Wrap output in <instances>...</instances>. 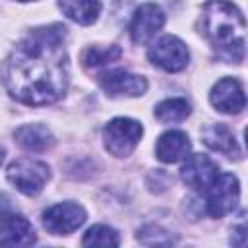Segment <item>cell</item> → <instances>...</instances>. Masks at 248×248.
<instances>
[{
	"instance_id": "12",
	"label": "cell",
	"mask_w": 248,
	"mask_h": 248,
	"mask_svg": "<svg viewBox=\"0 0 248 248\" xmlns=\"http://www.w3.org/2000/svg\"><path fill=\"white\" fill-rule=\"evenodd\" d=\"M35 242L31 223L16 213H6L0 219V244L2 246H29Z\"/></svg>"
},
{
	"instance_id": "4",
	"label": "cell",
	"mask_w": 248,
	"mask_h": 248,
	"mask_svg": "<svg viewBox=\"0 0 248 248\" xmlns=\"http://www.w3.org/2000/svg\"><path fill=\"white\" fill-rule=\"evenodd\" d=\"M141 134H143V128L138 120L114 118L103 130L105 147L116 157H126L136 149V145L141 140Z\"/></svg>"
},
{
	"instance_id": "18",
	"label": "cell",
	"mask_w": 248,
	"mask_h": 248,
	"mask_svg": "<svg viewBox=\"0 0 248 248\" xmlns=\"http://www.w3.org/2000/svg\"><path fill=\"white\" fill-rule=\"evenodd\" d=\"M83 246H118V232L108 225H93L81 238Z\"/></svg>"
},
{
	"instance_id": "20",
	"label": "cell",
	"mask_w": 248,
	"mask_h": 248,
	"mask_svg": "<svg viewBox=\"0 0 248 248\" xmlns=\"http://www.w3.org/2000/svg\"><path fill=\"white\" fill-rule=\"evenodd\" d=\"M141 231L147 232V234H151V240H147L145 244H170V242H172L170 234H169L167 231H163L161 227L149 225V227H145V229H141Z\"/></svg>"
},
{
	"instance_id": "2",
	"label": "cell",
	"mask_w": 248,
	"mask_h": 248,
	"mask_svg": "<svg viewBox=\"0 0 248 248\" xmlns=\"http://www.w3.org/2000/svg\"><path fill=\"white\" fill-rule=\"evenodd\" d=\"M203 33L221 56L240 62L244 58L246 23L240 10L229 0H207L202 16Z\"/></svg>"
},
{
	"instance_id": "8",
	"label": "cell",
	"mask_w": 248,
	"mask_h": 248,
	"mask_svg": "<svg viewBox=\"0 0 248 248\" xmlns=\"http://www.w3.org/2000/svg\"><path fill=\"white\" fill-rule=\"evenodd\" d=\"M180 174H182V180L186 182V186H190L196 192H203L217 178L219 165L211 157L196 153V155L186 157V163L182 165Z\"/></svg>"
},
{
	"instance_id": "15",
	"label": "cell",
	"mask_w": 248,
	"mask_h": 248,
	"mask_svg": "<svg viewBox=\"0 0 248 248\" xmlns=\"http://www.w3.org/2000/svg\"><path fill=\"white\" fill-rule=\"evenodd\" d=\"M202 136H203V143L209 149L219 151L227 157H236V159L240 157V149L234 140V134L225 124H209L203 128Z\"/></svg>"
},
{
	"instance_id": "16",
	"label": "cell",
	"mask_w": 248,
	"mask_h": 248,
	"mask_svg": "<svg viewBox=\"0 0 248 248\" xmlns=\"http://www.w3.org/2000/svg\"><path fill=\"white\" fill-rule=\"evenodd\" d=\"M58 6L64 16L74 19L79 25H91L101 14L99 0H58Z\"/></svg>"
},
{
	"instance_id": "7",
	"label": "cell",
	"mask_w": 248,
	"mask_h": 248,
	"mask_svg": "<svg viewBox=\"0 0 248 248\" xmlns=\"http://www.w3.org/2000/svg\"><path fill=\"white\" fill-rule=\"evenodd\" d=\"M85 223V209L74 202H64L48 207L43 213V225L52 234H70Z\"/></svg>"
},
{
	"instance_id": "17",
	"label": "cell",
	"mask_w": 248,
	"mask_h": 248,
	"mask_svg": "<svg viewBox=\"0 0 248 248\" xmlns=\"http://www.w3.org/2000/svg\"><path fill=\"white\" fill-rule=\"evenodd\" d=\"M155 116L165 124L182 122L184 118L190 116V103L186 99H180V97L165 99L155 107Z\"/></svg>"
},
{
	"instance_id": "9",
	"label": "cell",
	"mask_w": 248,
	"mask_h": 248,
	"mask_svg": "<svg viewBox=\"0 0 248 248\" xmlns=\"http://www.w3.org/2000/svg\"><path fill=\"white\" fill-rule=\"evenodd\" d=\"M209 101L219 112H225V114H238L246 105L244 89H242L240 81L234 79V78L219 79L211 87Z\"/></svg>"
},
{
	"instance_id": "21",
	"label": "cell",
	"mask_w": 248,
	"mask_h": 248,
	"mask_svg": "<svg viewBox=\"0 0 248 248\" xmlns=\"http://www.w3.org/2000/svg\"><path fill=\"white\" fill-rule=\"evenodd\" d=\"M2 161H4V151L0 149V165H2Z\"/></svg>"
},
{
	"instance_id": "19",
	"label": "cell",
	"mask_w": 248,
	"mask_h": 248,
	"mask_svg": "<svg viewBox=\"0 0 248 248\" xmlns=\"http://www.w3.org/2000/svg\"><path fill=\"white\" fill-rule=\"evenodd\" d=\"M120 48L118 46H91V48H87L85 50V54H83V62H85V66H103V64H108V62H114V60H118L120 58Z\"/></svg>"
},
{
	"instance_id": "13",
	"label": "cell",
	"mask_w": 248,
	"mask_h": 248,
	"mask_svg": "<svg viewBox=\"0 0 248 248\" xmlns=\"http://www.w3.org/2000/svg\"><path fill=\"white\" fill-rule=\"evenodd\" d=\"M155 153L159 161L163 163H176L188 157L190 153V140L180 130H169L165 132L155 145Z\"/></svg>"
},
{
	"instance_id": "10",
	"label": "cell",
	"mask_w": 248,
	"mask_h": 248,
	"mask_svg": "<svg viewBox=\"0 0 248 248\" xmlns=\"http://www.w3.org/2000/svg\"><path fill=\"white\" fill-rule=\"evenodd\" d=\"M163 23H165V14L157 4L147 2V4L140 6L132 17V23H130L132 41L138 45L147 43L163 27Z\"/></svg>"
},
{
	"instance_id": "3",
	"label": "cell",
	"mask_w": 248,
	"mask_h": 248,
	"mask_svg": "<svg viewBox=\"0 0 248 248\" xmlns=\"http://www.w3.org/2000/svg\"><path fill=\"white\" fill-rule=\"evenodd\" d=\"M8 180L25 196L39 194L50 178V169L43 161L35 159H17L6 170Z\"/></svg>"
},
{
	"instance_id": "1",
	"label": "cell",
	"mask_w": 248,
	"mask_h": 248,
	"mask_svg": "<svg viewBox=\"0 0 248 248\" xmlns=\"http://www.w3.org/2000/svg\"><path fill=\"white\" fill-rule=\"evenodd\" d=\"M66 27L52 23L33 29L6 58L2 81L8 93L25 105L41 107L58 101L70 79Z\"/></svg>"
},
{
	"instance_id": "22",
	"label": "cell",
	"mask_w": 248,
	"mask_h": 248,
	"mask_svg": "<svg viewBox=\"0 0 248 248\" xmlns=\"http://www.w3.org/2000/svg\"><path fill=\"white\" fill-rule=\"evenodd\" d=\"M17 2H31V0H17Z\"/></svg>"
},
{
	"instance_id": "14",
	"label": "cell",
	"mask_w": 248,
	"mask_h": 248,
	"mask_svg": "<svg viewBox=\"0 0 248 248\" xmlns=\"http://www.w3.org/2000/svg\"><path fill=\"white\" fill-rule=\"evenodd\" d=\"M14 138H16V141L23 149L33 151V153L46 151L54 143V138H52L50 130L46 126H43V124H25V126H19L14 132Z\"/></svg>"
},
{
	"instance_id": "11",
	"label": "cell",
	"mask_w": 248,
	"mask_h": 248,
	"mask_svg": "<svg viewBox=\"0 0 248 248\" xmlns=\"http://www.w3.org/2000/svg\"><path fill=\"white\" fill-rule=\"evenodd\" d=\"M101 87L110 97H120V95L138 97V95L145 93L147 81H145V78L128 74L124 70H112V72H107L101 76Z\"/></svg>"
},
{
	"instance_id": "6",
	"label": "cell",
	"mask_w": 248,
	"mask_h": 248,
	"mask_svg": "<svg viewBox=\"0 0 248 248\" xmlns=\"http://www.w3.org/2000/svg\"><path fill=\"white\" fill-rule=\"evenodd\" d=\"M149 60L165 72H180L190 60V52L178 37L165 35L149 48Z\"/></svg>"
},
{
	"instance_id": "5",
	"label": "cell",
	"mask_w": 248,
	"mask_h": 248,
	"mask_svg": "<svg viewBox=\"0 0 248 248\" xmlns=\"http://www.w3.org/2000/svg\"><path fill=\"white\" fill-rule=\"evenodd\" d=\"M207 211L213 217H225L231 213L240 198V186L232 174H217V178L207 188Z\"/></svg>"
}]
</instances>
